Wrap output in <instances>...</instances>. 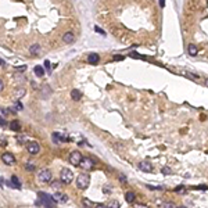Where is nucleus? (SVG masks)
<instances>
[{
    "label": "nucleus",
    "instance_id": "1",
    "mask_svg": "<svg viewBox=\"0 0 208 208\" xmlns=\"http://www.w3.org/2000/svg\"><path fill=\"white\" fill-rule=\"evenodd\" d=\"M39 202H40V205H43L44 208H54L56 207V201H54V198H53V196L47 194V193H43V191H40L39 193Z\"/></svg>",
    "mask_w": 208,
    "mask_h": 208
},
{
    "label": "nucleus",
    "instance_id": "9",
    "mask_svg": "<svg viewBox=\"0 0 208 208\" xmlns=\"http://www.w3.org/2000/svg\"><path fill=\"white\" fill-rule=\"evenodd\" d=\"M10 187H13V189H17V190H19L21 189V182H19V179L15 175H13L11 176V179L8 180V183H7Z\"/></svg>",
    "mask_w": 208,
    "mask_h": 208
},
{
    "label": "nucleus",
    "instance_id": "31",
    "mask_svg": "<svg viewBox=\"0 0 208 208\" xmlns=\"http://www.w3.org/2000/svg\"><path fill=\"white\" fill-rule=\"evenodd\" d=\"M133 208H149V207L144 205V204H138V202H136V204H133Z\"/></svg>",
    "mask_w": 208,
    "mask_h": 208
},
{
    "label": "nucleus",
    "instance_id": "43",
    "mask_svg": "<svg viewBox=\"0 0 208 208\" xmlns=\"http://www.w3.org/2000/svg\"><path fill=\"white\" fill-rule=\"evenodd\" d=\"M0 65H4V60H1V58H0Z\"/></svg>",
    "mask_w": 208,
    "mask_h": 208
},
{
    "label": "nucleus",
    "instance_id": "37",
    "mask_svg": "<svg viewBox=\"0 0 208 208\" xmlns=\"http://www.w3.org/2000/svg\"><path fill=\"white\" fill-rule=\"evenodd\" d=\"M120 180H121V182H122V183H125V182H126V178L124 176V175H122V176L120 178Z\"/></svg>",
    "mask_w": 208,
    "mask_h": 208
},
{
    "label": "nucleus",
    "instance_id": "27",
    "mask_svg": "<svg viewBox=\"0 0 208 208\" xmlns=\"http://www.w3.org/2000/svg\"><path fill=\"white\" fill-rule=\"evenodd\" d=\"M161 172H162L164 175H171V173H172V171H171V168H168V167H164V168L161 169Z\"/></svg>",
    "mask_w": 208,
    "mask_h": 208
},
{
    "label": "nucleus",
    "instance_id": "32",
    "mask_svg": "<svg viewBox=\"0 0 208 208\" xmlns=\"http://www.w3.org/2000/svg\"><path fill=\"white\" fill-rule=\"evenodd\" d=\"M25 69H26V65H19V67H17V71H18V72H24Z\"/></svg>",
    "mask_w": 208,
    "mask_h": 208
},
{
    "label": "nucleus",
    "instance_id": "13",
    "mask_svg": "<svg viewBox=\"0 0 208 208\" xmlns=\"http://www.w3.org/2000/svg\"><path fill=\"white\" fill-rule=\"evenodd\" d=\"M88 61L89 64H93V65H96V64L100 61V57H99V54L97 53H90L88 56Z\"/></svg>",
    "mask_w": 208,
    "mask_h": 208
},
{
    "label": "nucleus",
    "instance_id": "17",
    "mask_svg": "<svg viewBox=\"0 0 208 208\" xmlns=\"http://www.w3.org/2000/svg\"><path fill=\"white\" fill-rule=\"evenodd\" d=\"M33 72H35V75H36V76H39V78H40V76L44 75V68L42 67V65H36V67L33 68Z\"/></svg>",
    "mask_w": 208,
    "mask_h": 208
},
{
    "label": "nucleus",
    "instance_id": "19",
    "mask_svg": "<svg viewBox=\"0 0 208 208\" xmlns=\"http://www.w3.org/2000/svg\"><path fill=\"white\" fill-rule=\"evenodd\" d=\"M29 51H31V54H39L40 53V46L39 44H32L29 47Z\"/></svg>",
    "mask_w": 208,
    "mask_h": 208
},
{
    "label": "nucleus",
    "instance_id": "11",
    "mask_svg": "<svg viewBox=\"0 0 208 208\" xmlns=\"http://www.w3.org/2000/svg\"><path fill=\"white\" fill-rule=\"evenodd\" d=\"M63 40L65 42V43H74L75 42V35H74V32H65L63 35Z\"/></svg>",
    "mask_w": 208,
    "mask_h": 208
},
{
    "label": "nucleus",
    "instance_id": "30",
    "mask_svg": "<svg viewBox=\"0 0 208 208\" xmlns=\"http://www.w3.org/2000/svg\"><path fill=\"white\" fill-rule=\"evenodd\" d=\"M164 208H176V205L173 202H167V204H164Z\"/></svg>",
    "mask_w": 208,
    "mask_h": 208
},
{
    "label": "nucleus",
    "instance_id": "12",
    "mask_svg": "<svg viewBox=\"0 0 208 208\" xmlns=\"http://www.w3.org/2000/svg\"><path fill=\"white\" fill-rule=\"evenodd\" d=\"M139 169L143 171V172H151L153 171V165L149 162V161H142L139 164Z\"/></svg>",
    "mask_w": 208,
    "mask_h": 208
},
{
    "label": "nucleus",
    "instance_id": "24",
    "mask_svg": "<svg viewBox=\"0 0 208 208\" xmlns=\"http://www.w3.org/2000/svg\"><path fill=\"white\" fill-rule=\"evenodd\" d=\"M24 95H25V89H18V90L15 92V97H17V99H21Z\"/></svg>",
    "mask_w": 208,
    "mask_h": 208
},
{
    "label": "nucleus",
    "instance_id": "41",
    "mask_svg": "<svg viewBox=\"0 0 208 208\" xmlns=\"http://www.w3.org/2000/svg\"><path fill=\"white\" fill-rule=\"evenodd\" d=\"M160 6H161V7H164V6H165V3H164V0H160Z\"/></svg>",
    "mask_w": 208,
    "mask_h": 208
},
{
    "label": "nucleus",
    "instance_id": "18",
    "mask_svg": "<svg viewBox=\"0 0 208 208\" xmlns=\"http://www.w3.org/2000/svg\"><path fill=\"white\" fill-rule=\"evenodd\" d=\"M125 200H126V202H133V200H135V193H133V191H126Z\"/></svg>",
    "mask_w": 208,
    "mask_h": 208
},
{
    "label": "nucleus",
    "instance_id": "39",
    "mask_svg": "<svg viewBox=\"0 0 208 208\" xmlns=\"http://www.w3.org/2000/svg\"><path fill=\"white\" fill-rule=\"evenodd\" d=\"M0 186H4V179L3 178H0Z\"/></svg>",
    "mask_w": 208,
    "mask_h": 208
},
{
    "label": "nucleus",
    "instance_id": "40",
    "mask_svg": "<svg viewBox=\"0 0 208 208\" xmlns=\"http://www.w3.org/2000/svg\"><path fill=\"white\" fill-rule=\"evenodd\" d=\"M104 193H110V189H108V186H106V187H104Z\"/></svg>",
    "mask_w": 208,
    "mask_h": 208
},
{
    "label": "nucleus",
    "instance_id": "16",
    "mask_svg": "<svg viewBox=\"0 0 208 208\" xmlns=\"http://www.w3.org/2000/svg\"><path fill=\"white\" fill-rule=\"evenodd\" d=\"M187 51H189L190 56H197V53H198V49H197V46L196 44H189L187 46Z\"/></svg>",
    "mask_w": 208,
    "mask_h": 208
},
{
    "label": "nucleus",
    "instance_id": "14",
    "mask_svg": "<svg viewBox=\"0 0 208 208\" xmlns=\"http://www.w3.org/2000/svg\"><path fill=\"white\" fill-rule=\"evenodd\" d=\"M81 97H82V92H81V90H78V89L71 90V99H72L74 101L81 100Z\"/></svg>",
    "mask_w": 208,
    "mask_h": 208
},
{
    "label": "nucleus",
    "instance_id": "4",
    "mask_svg": "<svg viewBox=\"0 0 208 208\" xmlns=\"http://www.w3.org/2000/svg\"><path fill=\"white\" fill-rule=\"evenodd\" d=\"M38 179L40 183H50L51 179H53V175H51V172L49 169H42L39 171Z\"/></svg>",
    "mask_w": 208,
    "mask_h": 208
},
{
    "label": "nucleus",
    "instance_id": "45",
    "mask_svg": "<svg viewBox=\"0 0 208 208\" xmlns=\"http://www.w3.org/2000/svg\"><path fill=\"white\" fill-rule=\"evenodd\" d=\"M179 208H187V207H179Z\"/></svg>",
    "mask_w": 208,
    "mask_h": 208
},
{
    "label": "nucleus",
    "instance_id": "10",
    "mask_svg": "<svg viewBox=\"0 0 208 208\" xmlns=\"http://www.w3.org/2000/svg\"><path fill=\"white\" fill-rule=\"evenodd\" d=\"M53 198H54V201H58V202H67L68 201V196L61 193V191H57L53 194Z\"/></svg>",
    "mask_w": 208,
    "mask_h": 208
},
{
    "label": "nucleus",
    "instance_id": "29",
    "mask_svg": "<svg viewBox=\"0 0 208 208\" xmlns=\"http://www.w3.org/2000/svg\"><path fill=\"white\" fill-rule=\"evenodd\" d=\"M26 171H35V164L28 162V164H26Z\"/></svg>",
    "mask_w": 208,
    "mask_h": 208
},
{
    "label": "nucleus",
    "instance_id": "15",
    "mask_svg": "<svg viewBox=\"0 0 208 208\" xmlns=\"http://www.w3.org/2000/svg\"><path fill=\"white\" fill-rule=\"evenodd\" d=\"M10 129L14 131V132H18L19 129H21V124H19V121H17V120L11 121V122H10Z\"/></svg>",
    "mask_w": 208,
    "mask_h": 208
},
{
    "label": "nucleus",
    "instance_id": "6",
    "mask_svg": "<svg viewBox=\"0 0 208 208\" xmlns=\"http://www.w3.org/2000/svg\"><path fill=\"white\" fill-rule=\"evenodd\" d=\"M68 160H69V162H71L72 165L78 167V165H79V162L82 161V154L78 151V150H75V151H72L71 154H69Z\"/></svg>",
    "mask_w": 208,
    "mask_h": 208
},
{
    "label": "nucleus",
    "instance_id": "2",
    "mask_svg": "<svg viewBox=\"0 0 208 208\" xmlns=\"http://www.w3.org/2000/svg\"><path fill=\"white\" fill-rule=\"evenodd\" d=\"M89 183H90V176H89L88 173L78 175V178H76V187H78V189H81V190L88 189Z\"/></svg>",
    "mask_w": 208,
    "mask_h": 208
},
{
    "label": "nucleus",
    "instance_id": "33",
    "mask_svg": "<svg viewBox=\"0 0 208 208\" xmlns=\"http://www.w3.org/2000/svg\"><path fill=\"white\" fill-rule=\"evenodd\" d=\"M6 111L7 110H4V108H0V117H4V115H6Z\"/></svg>",
    "mask_w": 208,
    "mask_h": 208
},
{
    "label": "nucleus",
    "instance_id": "38",
    "mask_svg": "<svg viewBox=\"0 0 208 208\" xmlns=\"http://www.w3.org/2000/svg\"><path fill=\"white\" fill-rule=\"evenodd\" d=\"M95 208H107L106 205H103V204H99V205H96Z\"/></svg>",
    "mask_w": 208,
    "mask_h": 208
},
{
    "label": "nucleus",
    "instance_id": "21",
    "mask_svg": "<svg viewBox=\"0 0 208 208\" xmlns=\"http://www.w3.org/2000/svg\"><path fill=\"white\" fill-rule=\"evenodd\" d=\"M61 186H63L61 180H56V182L51 183V187H53L54 190H60V189H61Z\"/></svg>",
    "mask_w": 208,
    "mask_h": 208
},
{
    "label": "nucleus",
    "instance_id": "28",
    "mask_svg": "<svg viewBox=\"0 0 208 208\" xmlns=\"http://www.w3.org/2000/svg\"><path fill=\"white\" fill-rule=\"evenodd\" d=\"M147 189H150V190H162L164 187H162V186H150V185H147Z\"/></svg>",
    "mask_w": 208,
    "mask_h": 208
},
{
    "label": "nucleus",
    "instance_id": "42",
    "mask_svg": "<svg viewBox=\"0 0 208 208\" xmlns=\"http://www.w3.org/2000/svg\"><path fill=\"white\" fill-rule=\"evenodd\" d=\"M115 60H124V57H121V56H115Z\"/></svg>",
    "mask_w": 208,
    "mask_h": 208
},
{
    "label": "nucleus",
    "instance_id": "20",
    "mask_svg": "<svg viewBox=\"0 0 208 208\" xmlns=\"http://www.w3.org/2000/svg\"><path fill=\"white\" fill-rule=\"evenodd\" d=\"M51 139H53V142H54V143H60V142H61V135H60V133H57V132H54L53 135H51Z\"/></svg>",
    "mask_w": 208,
    "mask_h": 208
},
{
    "label": "nucleus",
    "instance_id": "44",
    "mask_svg": "<svg viewBox=\"0 0 208 208\" xmlns=\"http://www.w3.org/2000/svg\"><path fill=\"white\" fill-rule=\"evenodd\" d=\"M205 85H207V86H208V79H205Z\"/></svg>",
    "mask_w": 208,
    "mask_h": 208
},
{
    "label": "nucleus",
    "instance_id": "23",
    "mask_svg": "<svg viewBox=\"0 0 208 208\" xmlns=\"http://www.w3.org/2000/svg\"><path fill=\"white\" fill-rule=\"evenodd\" d=\"M107 208H120V202L117 201V200H113V201H110Z\"/></svg>",
    "mask_w": 208,
    "mask_h": 208
},
{
    "label": "nucleus",
    "instance_id": "5",
    "mask_svg": "<svg viewBox=\"0 0 208 208\" xmlns=\"http://www.w3.org/2000/svg\"><path fill=\"white\" fill-rule=\"evenodd\" d=\"M79 167H81L83 171H89L95 167V161L90 157H82V161L79 162Z\"/></svg>",
    "mask_w": 208,
    "mask_h": 208
},
{
    "label": "nucleus",
    "instance_id": "8",
    "mask_svg": "<svg viewBox=\"0 0 208 208\" xmlns=\"http://www.w3.org/2000/svg\"><path fill=\"white\" fill-rule=\"evenodd\" d=\"M1 161L6 165H11L15 162V158H14V155L11 153H4V154L1 155Z\"/></svg>",
    "mask_w": 208,
    "mask_h": 208
},
{
    "label": "nucleus",
    "instance_id": "25",
    "mask_svg": "<svg viewBox=\"0 0 208 208\" xmlns=\"http://www.w3.org/2000/svg\"><path fill=\"white\" fill-rule=\"evenodd\" d=\"M44 68H46V71H47L49 74H51V64L49 60H44Z\"/></svg>",
    "mask_w": 208,
    "mask_h": 208
},
{
    "label": "nucleus",
    "instance_id": "26",
    "mask_svg": "<svg viewBox=\"0 0 208 208\" xmlns=\"http://www.w3.org/2000/svg\"><path fill=\"white\" fill-rule=\"evenodd\" d=\"M83 205H85V207H93V202L90 201V200H88V198H83Z\"/></svg>",
    "mask_w": 208,
    "mask_h": 208
},
{
    "label": "nucleus",
    "instance_id": "22",
    "mask_svg": "<svg viewBox=\"0 0 208 208\" xmlns=\"http://www.w3.org/2000/svg\"><path fill=\"white\" fill-rule=\"evenodd\" d=\"M175 193H178V194H185V193H186V187H185V186H178V187H175Z\"/></svg>",
    "mask_w": 208,
    "mask_h": 208
},
{
    "label": "nucleus",
    "instance_id": "34",
    "mask_svg": "<svg viewBox=\"0 0 208 208\" xmlns=\"http://www.w3.org/2000/svg\"><path fill=\"white\" fill-rule=\"evenodd\" d=\"M6 124H7L6 121L3 120V118H0V126H4V125H6Z\"/></svg>",
    "mask_w": 208,
    "mask_h": 208
},
{
    "label": "nucleus",
    "instance_id": "7",
    "mask_svg": "<svg viewBox=\"0 0 208 208\" xmlns=\"http://www.w3.org/2000/svg\"><path fill=\"white\" fill-rule=\"evenodd\" d=\"M26 150H28L29 154L35 155L40 151V146H39L38 142H29V143H26Z\"/></svg>",
    "mask_w": 208,
    "mask_h": 208
},
{
    "label": "nucleus",
    "instance_id": "35",
    "mask_svg": "<svg viewBox=\"0 0 208 208\" xmlns=\"http://www.w3.org/2000/svg\"><path fill=\"white\" fill-rule=\"evenodd\" d=\"M3 89H4V83H3V81L0 79V92H1Z\"/></svg>",
    "mask_w": 208,
    "mask_h": 208
},
{
    "label": "nucleus",
    "instance_id": "3",
    "mask_svg": "<svg viewBox=\"0 0 208 208\" xmlns=\"http://www.w3.org/2000/svg\"><path fill=\"white\" fill-rule=\"evenodd\" d=\"M60 180H61L63 185H69V183L74 180L72 171L68 169V168H63V169H61V173H60Z\"/></svg>",
    "mask_w": 208,
    "mask_h": 208
},
{
    "label": "nucleus",
    "instance_id": "36",
    "mask_svg": "<svg viewBox=\"0 0 208 208\" xmlns=\"http://www.w3.org/2000/svg\"><path fill=\"white\" fill-rule=\"evenodd\" d=\"M95 29H96V31H97V32H100V33H103V35H104V31H103V29H100L99 26H96Z\"/></svg>",
    "mask_w": 208,
    "mask_h": 208
}]
</instances>
